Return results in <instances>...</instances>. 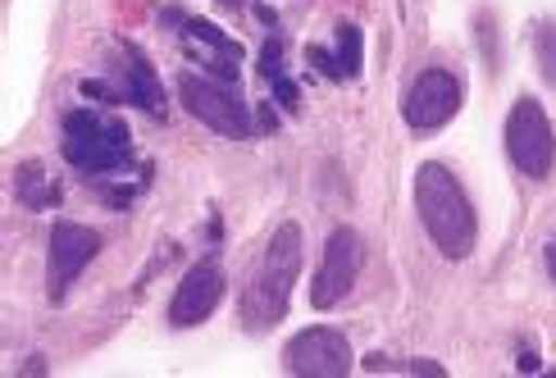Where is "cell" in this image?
Here are the masks:
<instances>
[{
  "label": "cell",
  "mask_w": 556,
  "mask_h": 378,
  "mask_svg": "<svg viewBox=\"0 0 556 378\" xmlns=\"http://www.w3.org/2000/svg\"><path fill=\"white\" fill-rule=\"evenodd\" d=\"M338 64H342V78L361 74V28H352V23L338 28Z\"/></svg>",
  "instance_id": "15"
},
{
  "label": "cell",
  "mask_w": 556,
  "mask_h": 378,
  "mask_svg": "<svg viewBox=\"0 0 556 378\" xmlns=\"http://www.w3.org/2000/svg\"><path fill=\"white\" fill-rule=\"evenodd\" d=\"M178 97H182V105H188L211 133L233 137V141L251 137V110H247V101L228 83L192 78L188 74V78H178Z\"/></svg>",
  "instance_id": "5"
},
{
  "label": "cell",
  "mask_w": 556,
  "mask_h": 378,
  "mask_svg": "<svg viewBox=\"0 0 556 378\" xmlns=\"http://www.w3.org/2000/svg\"><path fill=\"white\" fill-rule=\"evenodd\" d=\"M296 274H301V228L278 224L256 274H251L247 292H242V324L265 333V328H274L278 319H283L292 288H296Z\"/></svg>",
  "instance_id": "2"
},
{
  "label": "cell",
  "mask_w": 556,
  "mask_h": 378,
  "mask_svg": "<svg viewBox=\"0 0 556 378\" xmlns=\"http://www.w3.org/2000/svg\"><path fill=\"white\" fill-rule=\"evenodd\" d=\"M278 64H283V46H278V37H269L261 46V74L265 78H278Z\"/></svg>",
  "instance_id": "16"
},
{
  "label": "cell",
  "mask_w": 556,
  "mask_h": 378,
  "mask_svg": "<svg viewBox=\"0 0 556 378\" xmlns=\"http://www.w3.org/2000/svg\"><path fill=\"white\" fill-rule=\"evenodd\" d=\"M356 274H361V232L356 228L329 232V242H324V260L315 269L311 305L315 311H333V305H342L356 288Z\"/></svg>",
  "instance_id": "6"
},
{
  "label": "cell",
  "mask_w": 556,
  "mask_h": 378,
  "mask_svg": "<svg viewBox=\"0 0 556 378\" xmlns=\"http://www.w3.org/2000/svg\"><path fill=\"white\" fill-rule=\"evenodd\" d=\"M119 68H124V78H119V87H124L119 101L155 114V119H165V87H160L151 60H147L142 51H132V46H119Z\"/></svg>",
  "instance_id": "11"
},
{
  "label": "cell",
  "mask_w": 556,
  "mask_h": 378,
  "mask_svg": "<svg viewBox=\"0 0 556 378\" xmlns=\"http://www.w3.org/2000/svg\"><path fill=\"white\" fill-rule=\"evenodd\" d=\"M261 128H265V133H274V110H269V105L261 110Z\"/></svg>",
  "instance_id": "20"
},
{
  "label": "cell",
  "mask_w": 556,
  "mask_h": 378,
  "mask_svg": "<svg viewBox=\"0 0 556 378\" xmlns=\"http://www.w3.org/2000/svg\"><path fill=\"white\" fill-rule=\"evenodd\" d=\"M224 5H228V10H242V5H247V0H224Z\"/></svg>",
  "instance_id": "22"
},
{
  "label": "cell",
  "mask_w": 556,
  "mask_h": 378,
  "mask_svg": "<svg viewBox=\"0 0 556 378\" xmlns=\"http://www.w3.org/2000/svg\"><path fill=\"white\" fill-rule=\"evenodd\" d=\"M415 210H420V224L433 238V247L447 260H466L475 251L479 242L475 205L447 164H433V160L420 164V174H415Z\"/></svg>",
  "instance_id": "1"
},
{
  "label": "cell",
  "mask_w": 556,
  "mask_h": 378,
  "mask_svg": "<svg viewBox=\"0 0 556 378\" xmlns=\"http://www.w3.org/2000/svg\"><path fill=\"white\" fill-rule=\"evenodd\" d=\"M274 101H278V105H288V110H296V105H301L296 83H292V78H274Z\"/></svg>",
  "instance_id": "18"
},
{
  "label": "cell",
  "mask_w": 556,
  "mask_h": 378,
  "mask_svg": "<svg viewBox=\"0 0 556 378\" xmlns=\"http://www.w3.org/2000/svg\"><path fill=\"white\" fill-rule=\"evenodd\" d=\"M547 269H552V278H556V238L547 242Z\"/></svg>",
  "instance_id": "21"
},
{
  "label": "cell",
  "mask_w": 556,
  "mask_h": 378,
  "mask_svg": "<svg viewBox=\"0 0 556 378\" xmlns=\"http://www.w3.org/2000/svg\"><path fill=\"white\" fill-rule=\"evenodd\" d=\"M311 64L319 68L324 78H342V64H338V55H333V51H324V46H311Z\"/></svg>",
  "instance_id": "17"
},
{
  "label": "cell",
  "mask_w": 556,
  "mask_h": 378,
  "mask_svg": "<svg viewBox=\"0 0 556 378\" xmlns=\"http://www.w3.org/2000/svg\"><path fill=\"white\" fill-rule=\"evenodd\" d=\"M14 182H18V201L28 205V210H55V205H60V182L46 174L37 160H33V164H23Z\"/></svg>",
  "instance_id": "12"
},
{
  "label": "cell",
  "mask_w": 556,
  "mask_h": 378,
  "mask_svg": "<svg viewBox=\"0 0 556 378\" xmlns=\"http://www.w3.org/2000/svg\"><path fill=\"white\" fill-rule=\"evenodd\" d=\"M64 160L78 174H119L132 160V137L110 114L74 110L64 114Z\"/></svg>",
  "instance_id": "3"
},
{
  "label": "cell",
  "mask_w": 556,
  "mask_h": 378,
  "mask_svg": "<svg viewBox=\"0 0 556 378\" xmlns=\"http://www.w3.org/2000/svg\"><path fill=\"white\" fill-rule=\"evenodd\" d=\"M456 110H460V83L456 74H447V68H425L420 78L410 83L406 91V124L410 133H438V128H447L456 119Z\"/></svg>",
  "instance_id": "7"
},
{
  "label": "cell",
  "mask_w": 556,
  "mask_h": 378,
  "mask_svg": "<svg viewBox=\"0 0 556 378\" xmlns=\"http://www.w3.org/2000/svg\"><path fill=\"white\" fill-rule=\"evenodd\" d=\"M101 251V232L87 224H55L51 228V251H46V288H51V301H64L68 282H74L91 260Z\"/></svg>",
  "instance_id": "9"
},
{
  "label": "cell",
  "mask_w": 556,
  "mask_h": 378,
  "mask_svg": "<svg viewBox=\"0 0 556 378\" xmlns=\"http://www.w3.org/2000/svg\"><path fill=\"white\" fill-rule=\"evenodd\" d=\"M182 28H188L192 41H201L205 51H215V55H228V60H242V46L228 37L224 28H215L211 18H182Z\"/></svg>",
  "instance_id": "13"
},
{
  "label": "cell",
  "mask_w": 556,
  "mask_h": 378,
  "mask_svg": "<svg viewBox=\"0 0 556 378\" xmlns=\"http://www.w3.org/2000/svg\"><path fill=\"white\" fill-rule=\"evenodd\" d=\"M224 297V269L215 265V260H201V265H192L188 274L178 278V292L169 301V324L174 328H197L215 315V305Z\"/></svg>",
  "instance_id": "10"
},
{
  "label": "cell",
  "mask_w": 556,
  "mask_h": 378,
  "mask_svg": "<svg viewBox=\"0 0 556 378\" xmlns=\"http://www.w3.org/2000/svg\"><path fill=\"white\" fill-rule=\"evenodd\" d=\"M406 369H410V374H425V378H447V369L433 365V361H410Z\"/></svg>",
  "instance_id": "19"
},
{
  "label": "cell",
  "mask_w": 556,
  "mask_h": 378,
  "mask_svg": "<svg viewBox=\"0 0 556 378\" xmlns=\"http://www.w3.org/2000/svg\"><path fill=\"white\" fill-rule=\"evenodd\" d=\"M506 155L525 178H547L556 160V133L552 119L534 97H520L506 114Z\"/></svg>",
  "instance_id": "4"
},
{
  "label": "cell",
  "mask_w": 556,
  "mask_h": 378,
  "mask_svg": "<svg viewBox=\"0 0 556 378\" xmlns=\"http://www.w3.org/2000/svg\"><path fill=\"white\" fill-rule=\"evenodd\" d=\"M288 369L296 378H346L352 374V342L338 328H301L288 342Z\"/></svg>",
  "instance_id": "8"
},
{
  "label": "cell",
  "mask_w": 556,
  "mask_h": 378,
  "mask_svg": "<svg viewBox=\"0 0 556 378\" xmlns=\"http://www.w3.org/2000/svg\"><path fill=\"white\" fill-rule=\"evenodd\" d=\"M534 55H539L543 78L556 87V23H552V18L534 23Z\"/></svg>",
  "instance_id": "14"
}]
</instances>
